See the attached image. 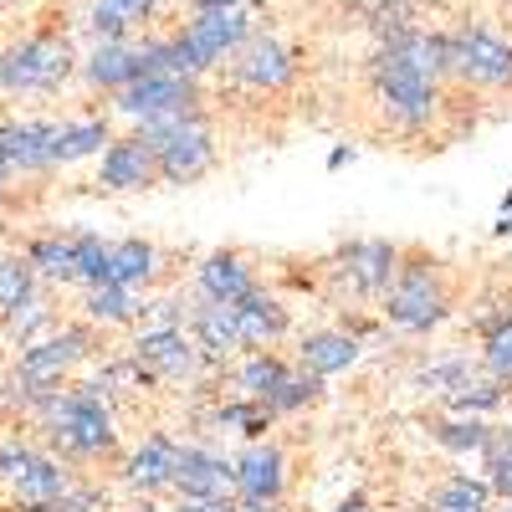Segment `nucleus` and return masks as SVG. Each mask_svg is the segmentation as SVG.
I'll return each instance as SVG.
<instances>
[{"label":"nucleus","instance_id":"1","mask_svg":"<svg viewBox=\"0 0 512 512\" xmlns=\"http://www.w3.org/2000/svg\"><path fill=\"white\" fill-rule=\"evenodd\" d=\"M446 82H451L446 31L410 26L400 36H384L379 52L369 57V93H374L384 123L400 128V134H425L441 118Z\"/></svg>","mask_w":512,"mask_h":512},{"label":"nucleus","instance_id":"2","mask_svg":"<svg viewBox=\"0 0 512 512\" xmlns=\"http://www.w3.org/2000/svg\"><path fill=\"white\" fill-rule=\"evenodd\" d=\"M41 425L47 446L62 461H108L118 456V420H113V400L98 384H62L31 415Z\"/></svg>","mask_w":512,"mask_h":512},{"label":"nucleus","instance_id":"3","mask_svg":"<svg viewBox=\"0 0 512 512\" xmlns=\"http://www.w3.org/2000/svg\"><path fill=\"white\" fill-rule=\"evenodd\" d=\"M374 308H379L384 328H395L405 338H420V333L441 328L451 318V308H456L446 262H441V256H431V251H420V246H405L400 267H395L390 287H384V297H379Z\"/></svg>","mask_w":512,"mask_h":512},{"label":"nucleus","instance_id":"4","mask_svg":"<svg viewBox=\"0 0 512 512\" xmlns=\"http://www.w3.org/2000/svg\"><path fill=\"white\" fill-rule=\"evenodd\" d=\"M93 354V323H62L52 333L31 338V344L16 354V369L6 379V410H21L26 420L36 415V405L52 390L72 379V369Z\"/></svg>","mask_w":512,"mask_h":512},{"label":"nucleus","instance_id":"5","mask_svg":"<svg viewBox=\"0 0 512 512\" xmlns=\"http://www.w3.org/2000/svg\"><path fill=\"white\" fill-rule=\"evenodd\" d=\"M77 52H72V41L67 31L47 26V31H31L21 41H11L6 52H0V93H11V98H47L57 93L62 82L77 72Z\"/></svg>","mask_w":512,"mask_h":512},{"label":"nucleus","instance_id":"6","mask_svg":"<svg viewBox=\"0 0 512 512\" xmlns=\"http://www.w3.org/2000/svg\"><path fill=\"white\" fill-rule=\"evenodd\" d=\"M139 134L154 144V164H159V185H200L221 159L216 144V128H210L205 108L200 113H180V118H164V123H144Z\"/></svg>","mask_w":512,"mask_h":512},{"label":"nucleus","instance_id":"7","mask_svg":"<svg viewBox=\"0 0 512 512\" xmlns=\"http://www.w3.org/2000/svg\"><path fill=\"white\" fill-rule=\"evenodd\" d=\"M400 256H405V246L384 241V236H354L338 251H328L318 267H323L338 303H379L395 267H400Z\"/></svg>","mask_w":512,"mask_h":512},{"label":"nucleus","instance_id":"8","mask_svg":"<svg viewBox=\"0 0 512 512\" xmlns=\"http://www.w3.org/2000/svg\"><path fill=\"white\" fill-rule=\"evenodd\" d=\"M0 482L21 507L41 512L72 487V461H62L57 451H41L21 436H6L0 441Z\"/></svg>","mask_w":512,"mask_h":512},{"label":"nucleus","instance_id":"9","mask_svg":"<svg viewBox=\"0 0 512 512\" xmlns=\"http://www.w3.org/2000/svg\"><path fill=\"white\" fill-rule=\"evenodd\" d=\"M446 47H451V82L477 88V93L512 88V36L466 21V26L446 31Z\"/></svg>","mask_w":512,"mask_h":512},{"label":"nucleus","instance_id":"10","mask_svg":"<svg viewBox=\"0 0 512 512\" xmlns=\"http://www.w3.org/2000/svg\"><path fill=\"white\" fill-rule=\"evenodd\" d=\"M128 359L139 364V374L149 384H195L210 369L190 323H149V328H139V338L128 344Z\"/></svg>","mask_w":512,"mask_h":512},{"label":"nucleus","instance_id":"11","mask_svg":"<svg viewBox=\"0 0 512 512\" xmlns=\"http://www.w3.org/2000/svg\"><path fill=\"white\" fill-rule=\"evenodd\" d=\"M205 108V93H200V77H185V72H144L134 77L128 88L113 93V113L128 118L134 128L144 123H164V118H180V113H200Z\"/></svg>","mask_w":512,"mask_h":512},{"label":"nucleus","instance_id":"12","mask_svg":"<svg viewBox=\"0 0 512 512\" xmlns=\"http://www.w3.org/2000/svg\"><path fill=\"white\" fill-rule=\"evenodd\" d=\"M231 466H236V487H231L236 507L241 512H277V502L287 492V451L267 436H256L231 456Z\"/></svg>","mask_w":512,"mask_h":512},{"label":"nucleus","instance_id":"13","mask_svg":"<svg viewBox=\"0 0 512 512\" xmlns=\"http://www.w3.org/2000/svg\"><path fill=\"white\" fill-rule=\"evenodd\" d=\"M231 77H236V88H246L256 98H277L297 82V52L282 36H256L251 31L231 52Z\"/></svg>","mask_w":512,"mask_h":512},{"label":"nucleus","instance_id":"14","mask_svg":"<svg viewBox=\"0 0 512 512\" xmlns=\"http://www.w3.org/2000/svg\"><path fill=\"white\" fill-rule=\"evenodd\" d=\"M180 451L185 441H175L169 431H149L134 451L123 456V487L134 497H159L175 492V472H180Z\"/></svg>","mask_w":512,"mask_h":512},{"label":"nucleus","instance_id":"15","mask_svg":"<svg viewBox=\"0 0 512 512\" xmlns=\"http://www.w3.org/2000/svg\"><path fill=\"white\" fill-rule=\"evenodd\" d=\"M98 185L113 190V195H128V190H149L159 185V164H154V144L139 134H118L103 144L98 154Z\"/></svg>","mask_w":512,"mask_h":512},{"label":"nucleus","instance_id":"16","mask_svg":"<svg viewBox=\"0 0 512 512\" xmlns=\"http://www.w3.org/2000/svg\"><path fill=\"white\" fill-rule=\"evenodd\" d=\"M52 139H57V123H47V118L0 123V169H6L11 180L16 175H47V169H57Z\"/></svg>","mask_w":512,"mask_h":512},{"label":"nucleus","instance_id":"17","mask_svg":"<svg viewBox=\"0 0 512 512\" xmlns=\"http://www.w3.org/2000/svg\"><path fill=\"white\" fill-rule=\"evenodd\" d=\"M77 72H82V82H88L93 93H118V88H128L134 77H144L149 72V57H144V41H134V36H123V41H98V47L77 62Z\"/></svg>","mask_w":512,"mask_h":512},{"label":"nucleus","instance_id":"18","mask_svg":"<svg viewBox=\"0 0 512 512\" xmlns=\"http://www.w3.org/2000/svg\"><path fill=\"white\" fill-rule=\"evenodd\" d=\"M256 287H262L256 282V267L231 246L200 256V267H195V292L210 297V303H241V297L256 292Z\"/></svg>","mask_w":512,"mask_h":512},{"label":"nucleus","instance_id":"19","mask_svg":"<svg viewBox=\"0 0 512 512\" xmlns=\"http://www.w3.org/2000/svg\"><path fill=\"white\" fill-rule=\"evenodd\" d=\"M236 487V466L216 446H185L180 451V472H175V497H231Z\"/></svg>","mask_w":512,"mask_h":512},{"label":"nucleus","instance_id":"20","mask_svg":"<svg viewBox=\"0 0 512 512\" xmlns=\"http://www.w3.org/2000/svg\"><path fill=\"white\" fill-rule=\"evenodd\" d=\"M359 359H364V338L354 328H313V333H303V344H297V364L318 379L344 374Z\"/></svg>","mask_w":512,"mask_h":512},{"label":"nucleus","instance_id":"21","mask_svg":"<svg viewBox=\"0 0 512 512\" xmlns=\"http://www.w3.org/2000/svg\"><path fill=\"white\" fill-rule=\"evenodd\" d=\"M231 313H236V328H241V349H272L292 333V313L262 287L246 292L241 303H231Z\"/></svg>","mask_w":512,"mask_h":512},{"label":"nucleus","instance_id":"22","mask_svg":"<svg viewBox=\"0 0 512 512\" xmlns=\"http://www.w3.org/2000/svg\"><path fill=\"white\" fill-rule=\"evenodd\" d=\"M190 333H195V344L200 354L210 359V369L216 364H231L241 349V328H236V313L231 303H210V297H200V303L190 308Z\"/></svg>","mask_w":512,"mask_h":512},{"label":"nucleus","instance_id":"23","mask_svg":"<svg viewBox=\"0 0 512 512\" xmlns=\"http://www.w3.org/2000/svg\"><path fill=\"white\" fill-rule=\"evenodd\" d=\"M139 313H144L139 287H123V282L82 287V318H88L93 328H128V323H139Z\"/></svg>","mask_w":512,"mask_h":512},{"label":"nucleus","instance_id":"24","mask_svg":"<svg viewBox=\"0 0 512 512\" xmlns=\"http://www.w3.org/2000/svg\"><path fill=\"white\" fill-rule=\"evenodd\" d=\"M154 16H159V0H93L88 31L93 41H123V36H139Z\"/></svg>","mask_w":512,"mask_h":512},{"label":"nucleus","instance_id":"25","mask_svg":"<svg viewBox=\"0 0 512 512\" xmlns=\"http://www.w3.org/2000/svg\"><path fill=\"white\" fill-rule=\"evenodd\" d=\"M431 441L441 451L461 456V461H482V451L492 441V420L487 415H456V410H446V415L431 420Z\"/></svg>","mask_w":512,"mask_h":512},{"label":"nucleus","instance_id":"26","mask_svg":"<svg viewBox=\"0 0 512 512\" xmlns=\"http://www.w3.org/2000/svg\"><path fill=\"white\" fill-rule=\"evenodd\" d=\"M287 374H292V359H282V354H272V349H246V354H236L231 384H236V395L267 405V395L277 390Z\"/></svg>","mask_w":512,"mask_h":512},{"label":"nucleus","instance_id":"27","mask_svg":"<svg viewBox=\"0 0 512 512\" xmlns=\"http://www.w3.org/2000/svg\"><path fill=\"white\" fill-rule=\"evenodd\" d=\"M26 262L36 267L41 282L57 287H77V251H72V231H41L26 241Z\"/></svg>","mask_w":512,"mask_h":512},{"label":"nucleus","instance_id":"28","mask_svg":"<svg viewBox=\"0 0 512 512\" xmlns=\"http://www.w3.org/2000/svg\"><path fill=\"white\" fill-rule=\"evenodd\" d=\"M159 277V246L144 236H123L108 241V277L103 282H123V287H149Z\"/></svg>","mask_w":512,"mask_h":512},{"label":"nucleus","instance_id":"29","mask_svg":"<svg viewBox=\"0 0 512 512\" xmlns=\"http://www.w3.org/2000/svg\"><path fill=\"white\" fill-rule=\"evenodd\" d=\"M497 507V492L487 477L477 472H451L436 482L431 502H425V512H492Z\"/></svg>","mask_w":512,"mask_h":512},{"label":"nucleus","instance_id":"30","mask_svg":"<svg viewBox=\"0 0 512 512\" xmlns=\"http://www.w3.org/2000/svg\"><path fill=\"white\" fill-rule=\"evenodd\" d=\"M113 139L108 118H67L57 123V139H52V159L57 164H77V159H93L103 154V144Z\"/></svg>","mask_w":512,"mask_h":512},{"label":"nucleus","instance_id":"31","mask_svg":"<svg viewBox=\"0 0 512 512\" xmlns=\"http://www.w3.org/2000/svg\"><path fill=\"white\" fill-rule=\"evenodd\" d=\"M482 333V369L502 384H512V308H497L477 323Z\"/></svg>","mask_w":512,"mask_h":512},{"label":"nucleus","instance_id":"32","mask_svg":"<svg viewBox=\"0 0 512 512\" xmlns=\"http://www.w3.org/2000/svg\"><path fill=\"white\" fill-rule=\"evenodd\" d=\"M36 292H41V277H36V267L26 262V251L0 256V323H6L16 308H26Z\"/></svg>","mask_w":512,"mask_h":512},{"label":"nucleus","instance_id":"33","mask_svg":"<svg viewBox=\"0 0 512 512\" xmlns=\"http://www.w3.org/2000/svg\"><path fill=\"white\" fill-rule=\"evenodd\" d=\"M323 384H328V379L308 374L303 364L292 359V374H287V379L277 384V390L267 395V410H272V420H282V415H297V410L318 405V400H323Z\"/></svg>","mask_w":512,"mask_h":512},{"label":"nucleus","instance_id":"34","mask_svg":"<svg viewBox=\"0 0 512 512\" xmlns=\"http://www.w3.org/2000/svg\"><path fill=\"white\" fill-rule=\"evenodd\" d=\"M477 374H482V369H477L472 359H436L431 369H420V374H415V384H420L425 395H436V400L446 405V400L461 390V384H472Z\"/></svg>","mask_w":512,"mask_h":512},{"label":"nucleus","instance_id":"35","mask_svg":"<svg viewBox=\"0 0 512 512\" xmlns=\"http://www.w3.org/2000/svg\"><path fill=\"white\" fill-rule=\"evenodd\" d=\"M482 477L492 482L497 497L512 492V425H492V441L482 451Z\"/></svg>","mask_w":512,"mask_h":512},{"label":"nucleus","instance_id":"36","mask_svg":"<svg viewBox=\"0 0 512 512\" xmlns=\"http://www.w3.org/2000/svg\"><path fill=\"white\" fill-rule=\"evenodd\" d=\"M72 251H77V287H93L108 277V241L98 231H72Z\"/></svg>","mask_w":512,"mask_h":512},{"label":"nucleus","instance_id":"37","mask_svg":"<svg viewBox=\"0 0 512 512\" xmlns=\"http://www.w3.org/2000/svg\"><path fill=\"white\" fill-rule=\"evenodd\" d=\"M41 512H108V492H98V487H67L52 507H41Z\"/></svg>","mask_w":512,"mask_h":512},{"label":"nucleus","instance_id":"38","mask_svg":"<svg viewBox=\"0 0 512 512\" xmlns=\"http://www.w3.org/2000/svg\"><path fill=\"white\" fill-rule=\"evenodd\" d=\"M175 512H241L236 497H180Z\"/></svg>","mask_w":512,"mask_h":512},{"label":"nucleus","instance_id":"39","mask_svg":"<svg viewBox=\"0 0 512 512\" xmlns=\"http://www.w3.org/2000/svg\"><path fill=\"white\" fill-rule=\"evenodd\" d=\"M333 512H374V507H369V497H364V492H349V497L338 502Z\"/></svg>","mask_w":512,"mask_h":512},{"label":"nucleus","instance_id":"40","mask_svg":"<svg viewBox=\"0 0 512 512\" xmlns=\"http://www.w3.org/2000/svg\"><path fill=\"white\" fill-rule=\"evenodd\" d=\"M231 6H246V0H190V11H231Z\"/></svg>","mask_w":512,"mask_h":512},{"label":"nucleus","instance_id":"41","mask_svg":"<svg viewBox=\"0 0 512 512\" xmlns=\"http://www.w3.org/2000/svg\"><path fill=\"white\" fill-rule=\"evenodd\" d=\"M128 512H164V507H159L154 497H139V502H134V507H128Z\"/></svg>","mask_w":512,"mask_h":512},{"label":"nucleus","instance_id":"42","mask_svg":"<svg viewBox=\"0 0 512 512\" xmlns=\"http://www.w3.org/2000/svg\"><path fill=\"white\" fill-rule=\"evenodd\" d=\"M6 195H11V175L0 169V205H6Z\"/></svg>","mask_w":512,"mask_h":512},{"label":"nucleus","instance_id":"43","mask_svg":"<svg viewBox=\"0 0 512 512\" xmlns=\"http://www.w3.org/2000/svg\"><path fill=\"white\" fill-rule=\"evenodd\" d=\"M497 231H512V200H507V210H502V221H497Z\"/></svg>","mask_w":512,"mask_h":512},{"label":"nucleus","instance_id":"44","mask_svg":"<svg viewBox=\"0 0 512 512\" xmlns=\"http://www.w3.org/2000/svg\"><path fill=\"white\" fill-rule=\"evenodd\" d=\"M492 512H512V492H507V497H497V507H492Z\"/></svg>","mask_w":512,"mask_h":512}]
</instances>
